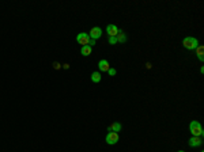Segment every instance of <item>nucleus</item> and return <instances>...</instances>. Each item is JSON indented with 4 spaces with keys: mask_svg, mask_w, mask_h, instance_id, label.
Returning <instances> with one entry per match:
<instances>
[{
    "mask_svg": "<svg viewBox=\"0 0 204 152\" xmlns=\"http://www.w3.org/2000/svg\"><path fill=\"white\" fill-rule=\"evenodd\" d=\"M182 45H184V48L189 49V50H193V49H196L199 46V41L195 37H185L182 41Z\"/></svg>",
    "mask_w": 204,
    "mask_h": 152,
    "instance_id": "f03ea898",
    "label": "nucleus"
},
{
    "mask_svg": "<svg viewBox=\"0 0 204 152\" xmlns=\"http://www.w3.org/2000/svg\"><path fill=\"white\" fill-rule=\"evenodd\" d=\"M178 152H184V151H178Z\"/></svg>",
    "mask_w": 204,
    "mask_h": 152,
    "instance_id": "a211bd4d",
    "label": "nucleus"
},
{
    "mask_svg": "<svg viewBox=\"0 0 204 152\" xmlns=\"http://www.w3.org/2000/svg\"><path fill=\"white\" fill-rule=\"evenodd\" d=\"M125 41H127V36H125L124 33L120 30L118 31V34H117V42H120V43H124Z\"/></svg>",
    "mask_w": 204,
    "mask_h": 152,
    "instance_id": "ddd939ff",
    "label": "nucleus"
},
{
    "mask_svg": "<svg viewBox=\"0 0 204 152\" xmlns=\"http://www.w3.org/2000/svg\"><path fill=\"white\" fill-rule=\"evenodd\" d=\"M106 143L107 144H110V145H113V144H116V143L118 141V133H116V132H109L106 134Z\"/></svg>",
    "mask_w": 204,
    "mask_h": 152,
    "instance_id": "20e7f679",
    "label": "nucleus"
},
{
    "mask_svg": "<svg viewBox=\"0 0 204 152\" xmlns=\"http://www.w3.org/2000/svg\"><path fill=\"white\" fill-rule=\"evenodd\" d=\"M89 36H90V40H98V38L102 36V30L100 27H93L91 30H90Z\"/></svg>",
    "mask_w": 204,
    "mask_h": 152,
    "instance_id": "39448f33",
    "label": "nucleus"
},
{
    "mask_svg": "<svg viewBox=\"0 0 204 152\" xmlns=\"http://www.w3.org/2000/svg\"><path fill=\"white\" fill-rule=\"evenodd\" d=\"M76 41L80 43L82 46H84V45H89V42H90V36L87 33H79L76 36Z\"/></svg>",
    "mask_w": 204,
    "mask_h": 152,
    "instance_id": "7ed1b4c3",
    "label": "nucleus"
},
{
    "mask_svg": "<svg viewBox=\"0 0 204 152\" xmlns=\"http://www.w3.org/2000/svg\"><path fill=\"white\" fill-rule=\"evenodd\" d=\"M107 130L109 132H116V133H118L121 130V124L120 122H113L112 125H110L109 128H107Z\"/></svg>",
    "mask_w": 204,
    "mask_h": 152,
    "instance_id": "1a4fd4ad",
    "label": "nucleus"
},
{
    "mask_svg": "<svg viewBox=\"0 0 204 152\" xmlns=\"http://www.w3.org/2000/svg\"><path fill=\"white\" fill-rule=\"evenodd\" d=\"M53 68H56V69L60 68V64L59 63H53Z\"/></svg>",
    "mask_w": 204,
    "mask_h": 152,
    "instance_id": "f3484780",
    "label": "nucleus"
},
{
    "mask_svg": "<svg viewBox=\"0 0 204 152\" xmlns=\"http://www.w3.org/2000/svg\"><path fill=\"white\" fill-rule=\"evenodd\" d=\"M189 130H191V133L193 134V136L196 137H202L203 136V128H202V124H200L199 121H192L191 124H189Z\"/></svg>",
    "mask_w": 204,
    "mask_h": 152,
    "instance_id": "f257e3e1",
    "label": "nucleus"
},
{
    "mask_svg": "<svg viewBox=\"0 0 204 152\" xmlns=\"http://www.w3.org/2000/svg\"><path fill=\"white\" fill-rule=\"evenodd\" d=\"M89 45H90V46H91V48H93V46H94V45H95V40H90Z\"/></svg>",
    "mask_w": 204,
    "mask_h": 152,
    "instance_id": "dca6fc26",
    "label": "nucleus"
},
{
    "mask_svg": "<svg viewBox=\"0 0 204 152\" xmlns=\"http://www.w3.org/2000/svg\"><path fill=\"white\" fill-rule=\"evenodd\" d=\"M109 43L110 45H116L117 43V37H109Z\"/></svg>",
    "mask_w": 204,
    "mask_h": 152,
    "instance_id": "4468645a",
    "label": "nucleus"
},
{
    "mask_svg": "<svg viewBox=\"0 0 204 152\" xmlns=\"http://www.w3.org/2000/svg\"><path fill=\"white\" fill-rule=\"evenodd\" d=\"M107 74H109L110 76H114V75H116V69H114V68H109V71H107Z\"/></svg>",
    "mask_w": 204,
    "mask_h": 152,
    "instance_id": "2eb2a0df",
    "label": "nucleus"
},
{
    "mask_svg": "<svg viewBox=\"0 0 204 152\" xmlns=\"http://www.w3.org/2000/svg\"><path fill=\"white\" fill-rule=\"evenodd\" d=\"M202 152H204V151H202Z\"/></svg>",
    "mask_w": 204,
    "mask_h": 152,
    "instance_id": "6ab92c4d",
    "label": "nucleus"
},
{
    "mask_svg": "<svg viewBox=\"0 0 204 152\" xmlns=\"http://www.w3.org/2000/svg\"><path fill=\"white\" fill-rule=\"evenodd\" d=\"M91 80L94 81V83H100V81H101V74H100V72H93V74H91Z\"/></svg>",
    "mask_w": 204,
    "mask_h": 152,
    "instance_id": "f8f14e48",
    "label": "nucleus"
},
{
    "mask_svg": "<svg viewBox=\"0 0 204 152\" xmlns=\"http://www.w3.org/2000/svg\"><path fill=\"white\" fill-rule=\"evenodd\" d=\"M203 50H204V49H203L202 45H199L196 48V54H197V57H199L200 61H204V53H203Z\"/></svg>",
    "mask_w": 204,
    "mask_h": 152,
    "instance_id": "9b49d317",
    "label": "nucleus"
},
{
    "mask_svg": "<svg viewBox=\"0 0 204 152\" xmlns=\"http://www.w3.org/2000/svg\"><path fill=\"white\" fill-rule=\"evenodd\" d=\"M98 68H100V71H102V72H107L109 71V63H107L106 60H101L100 63H98Z\"/></svg>",
    "mask_w": 204,
    "mask_h": 152,
    "instance_id": "6e6552de",
    "label": "nucleus"
},
{
    "mask_svg": "<svg viewBox=\"0 0 204 152\" xmlns=\"http://www.w3.org/2000/svg\"><path fill=\"white\" fill-rule=\"evenodd\" d=\"M106 33H107V36H109V37H117V34H118L117 26H114V25H107Z\"/></svg>",
    "mask_w": 204,
    "mask_h": 152,
    "instance_id": "0eeeda50",
    "label": "nucleus"
},
{
    "mask_svg": "<svg viewBox=\"0 0 204 152\" xmlns=\"http://www.w3.org/2000/svg\"><path fill=\"white\" fill-rule=\"evenodd\" d=\"M188 144L191 145V147H200V145L203 144V140H202V137H196V136H192L191 139H189Z\"/></svg>",
    "mask_w": 204,
    "mask_h": 152,
    "instance_id": "423d86ee",
    "label": "nucleus"
},
{
    "mask_svg": "<svg viewBox=\"0 0 204 152\" xmlns=\"http://www.w3.org/2000/svg\"><path fill=\"white\" fill-rule=\"evenodd\" d=\"M91 52H93V48L90 45H84V46H82V49H80L82 56H90Z\"/></svg>",
    "mask_w": 204,
    "mask_h": 152,
    "instance_id": "9d476101",
    "label": "nucleus"
}]
</instances>
